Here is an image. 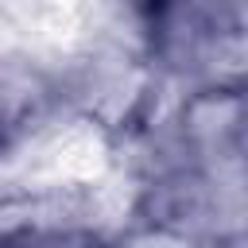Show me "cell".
Listing matches in <instances>:
<instances>
[{"label": "cell", "instance_id": "obj_2", "mask_svg": "<svg viewBox=\"0 0 248 248\" xmlns=\"http://www.w3.org/2000/svg\"><path fill=\"white\" fill-rule=\"evenodd\" d=\"M8 132H12V112H8V105H4V97H0V151H4V143H8Z\"/></svg>", "mask_w": 248, "mask_h": 248}, {"label": "cell", "instance_id": "obj_1", "mask_svg": "<svg viewBox=\"0 0 248 248\" xmlns=\"http://www.w3.org/2000/svg\"><path fill=\"white\" fill-rule=\"evenodd\" d=\"M0 248H97L89 236L62 232V229H19L0 240Z\"/></svg>", "mask_w": 248, "mask_h": 248}]
</instances>
